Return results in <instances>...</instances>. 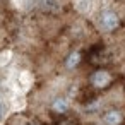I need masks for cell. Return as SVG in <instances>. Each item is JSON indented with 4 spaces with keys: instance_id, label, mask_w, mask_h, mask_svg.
<instances>
[{
    "instance_id": "7",
    "label": "cell",
    "mask_w": 125,
    "mask_h": 125,
    "mask_svg": "<svg viewBox=\"0 0 125 125\" xmlns=\"http://www.w3.org/2000/svg\"><path fill=\"white\" fill-rule=\"evenodd\" d=\"M79 60H81V55H79L77 52H74V53H72V55L67 58V63H65V65H67L69 69H74V67L79 63Z\"/></svg>"
},
{
    "instance_id": "5",
    "label": "cell",
    "mask_w": 125,
    "mask_h": 125,
    "mask_svg": "<svg viewBox=\"0 0 125 125\" xmlns=\"http://www.w3.org/2000/svg\"><path fill=\"white\" fill-rule=\"evenodd\" d=\"M91 5H93L91 0H75V7L81 12H89L91 10Z\"/></svg>"
},
{
    "instance_id": "9",
    "label": "cell",
    "mask_w": 125,
    "mask_h": 125,
    "mask_svg": "<svg viewBox=\"0 0 125 125\" xmlns=\"http://www.w3.org/2000/svg\"><path fill=\"white\" fill-rule=\"evenodd\" d=\"M9 58H10V53H9V52H5V53H2V55H0V65H5Z\"/></svg>"
},
{
    "instance_id": "6",
    "label": "cell",
    "mask_w": 125,
    "mask_h": 125,
    "mask_svg": "<svg viewBox=\"0 0 125 125\" xmlns=\"http://www.w3.org/2000/svg\"><path fill=\"white\" fill-rule=\"evenodd\" d=\"M29 84H31V74L22 72V74L19 75V86H21L22 89H28V87H29Z\"/></svg>"
},
{
    "instance_id": "8",
    "label": "cell",
    "mask_w": 125,
    "mask_h": 125,
    "mask_svg": "<svg viewBox=\"0 0 125 125\" xmlns=\"http://www.w3.org/2000/svg\"><path fill=\"white\" fill-rule=\"evenodd\" d=\"M41 7L48 9V10H57L58 9V2L57 0H41Z\"/></svg>"
},
{
    "instance_id": "3",
    "label": "cell",
    "mask_w": 125,
    "mask_h": 125,
    "mask_svg": "<svg viewBox=\"0 0 125 125\" xmlns=\"http://www.w3.org/2000/svg\"><path fill=\"white\" fill-rule=\"evenodd\" d=\"M104 122H106L108 125H118V123L122 122V115H120L118 111H108V113L104 115Z\"/></svg>"
},
{
    "instance_id": "4",
    "label": "cell",
    "mask_w": 125,
    "mask_h": 125,
    "mask_svg": "<svg viewBox=\"0 0 125 125\" xmlns=\"http://www.w3.org/2000/svg\"><path fill=\"white\" fill-rule=\"evenodd\" d=\"M53 110H55L57 113H65V111L69 110V103H67V99H63V98L55 99V103H53Z\"/></svg>"
},
{
    "instance_id": "2",
    "label": "cell",
    "mask_w": 125,
    "mask_h": 125,
    "mask_svg": "<svg viewBox=\"0 0 125 125\" xmlns=\"http://www.w3.org/2000/svg\"><path fill=\"white\" fill-rule=\"evenodd\" d=\"M91 81H93V84L96 87H104L110 82V74L104 72V70H98V72H94V75H93Z\"/></svg>"
},
{
    "instance_id": "10",
    "label": "cell",
    "mask_w": 125,
    "mask_h": 125,
    "mask_svg": "<svg viewBox=\"0 0 125 125\" xmlns=\"http://www.w3.org/2000/svg\"><path fill=\"white\" fill-rule=\"evenodd\" d=\"M4 115H5V104H4L2 101H0V118H2Z\"/></svg>"
},
{
    "instance_id": "1",
    "label": "cell",
    "mask_w": 125,
    "mask_h": 125,
    "mask_svg": "<svg viewBox=\"0 0 125 125\" xmlns=\"http://www.w3.org/2000/svg\"><path fill=\"white\" fill-rule=\"evenodd\" d=\"M118 26V17H116V14L115 12H103V16H101V28L103 29H106V31H111V29H115Z\"/></svg>"
}]
</instances>
